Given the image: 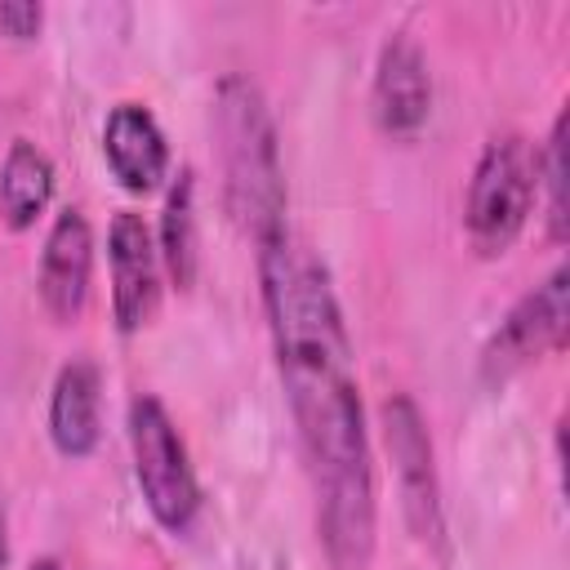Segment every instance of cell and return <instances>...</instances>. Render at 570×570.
Instances as JSON below:
<instances>
[{
  "label": "cell",
  "mask_w": 570,
  "mask_h": 570,
  "mask_svg": "<svg viewBox=\"0 0 570 570\" xmlns=\"http://www.w3.org/2000/svg\"><path fill=\"white\" fill-rule=\"evenodd\" d=\"M45 22V9L36 0H0V36L9 40H36Z\"/></svg>",
  "instance_id": "15"
},
{
  "label": "cell",
  "mask_w": 570,
  "mask_h": 570,
  "mask_svg": "<svg viewBox=\"0 0 570 570\" xmlns=\"http://www.w3.org/2000/svg\"><path fill=\"white\" fill-rule=\"evenodd\" d=\"M129 450H134V476L142 503L156 517V525L169 534H187L200 512V485L174 419L147 392L129 401Z\"/></svg>",
  "instance_id": "4"
},
{
  "label": "cell",
  "mask_w": 570,
  "mask_h": 570,
  "mask_svg": "<svg viewBox=\"0 0 570 570\" xmlns=\"http://www.w3.org/2000/svg\"><path fill=\"white\" fill-rule=\"evenodd\" d=\"M570 334V272L557 267L543 285L517 298V307L499 321L490 343L481 347V379L485 383H508L517 370L530 361L561 352Z\"/></svg>",
  "instance_id": "6"
},
{
  "label": "cell",
  "mask_w": 570,
  "mask_h": 570,
  "mask_svg": "<svg viewBox=\"0 0 570 570\" xmlns=\"http://www.w3.org/2000/svg\"><path fill=\"white\" fill-rule=\"evenodd\" d=\"M370 111H374V125L387 138H414L428 125V111H432V76H428L423 49L405 31H396L379 49Z\"/></svg>",
  "instance_id": "8"
},
{
  "label": "cell",
  "mask_w": 570,
  "mask_h": 570,
  "mask_svg": "<svg viewBox=\"0 0 570 570\" xmlns=\"http://www.w3.org/2000/svg\"><path fill=\"white\" fill-rule=\"evenodd\" d=\"M539 183L548 187V236H552V245H561L566 223H570V214H566V111L552 120V134L539 151Z\"/></svg>",
  "instance_id": "14"
},
{
  "label": "cell",
  "mask_w": 570,
  "mask_h": 570,
  "mask_svg": "<svg viewBox=\"0 0 570 570\" xmlns=\"http://www.w3.org/2000/svg\"><path fill=\"white\" fill-rule=\"evenodd\" d=\"M102 156H107L111 174L120 178V187H129V191H151L169 169L165 134L142 102L111 107V116L102 125Z\"/></svg>",
  "instance_id": "11"
},
{
  "label": "cell",
  "mask_w": 570,
  "mask_h": 570,
  "mask_svg": "<svg viewBox=\"0 0 570 570\" xmlns=\"http://www.w3.org/2000/svg\"><path fill=\"white\" fill-rule=\"evenodd\" d=\"M263 307L281 383L298 423L316 490V525L334 570H370L374 557V463L352 370V343L330 267L298 236L258 249Z\"/></svg>",
  "instance_id": "1"
},
{
  "label": "cell",
  "mask_w": 570,
  "mask_h": 570,
  "mask_svg": "<svg viewBox=\"0 0 570 570\" xmlns=\"http://www.w3.org/2000/svg\"><path fill=\"white\" fill-rule=\"evenodd\" d=\"M379 419H383V441H387V454H392L405 525L428 552L445 557V508H441V481H436L428 423H423L414 396H405V392H392L379 405Z\"/></svg>",
  "instance_id": "5"
},
{
  "label": "cell",
  "mask_w": 570,
  "mask_h": 570,
  "mask_svg": "<svg viewBox=\"0 0 570 570\" xmlns=\"http://www.w3.org/2000/svg\"><path fill=\"white\" fill-rule=\"evenodd\" d=\"M214 138L223 156V187L227 209L245 227V236L263 249L285 236V178L272 111L254 80L223 76L214 89Z\"/></svg>",
  "instance_id": "2"
},
{
  "label": "cell",
  "mask_w": 570,
  "mask_h": 570,
  "mask_svg": "<svg viewBox=\"0 0 570 570\" xmlns=\"http://www.w3.org/2000/svg\"><path fill=\"white\" fill-rule=\"evenodd\" d=\"M89 272H94V232L80 209H62L45 236L40 254V303L58 325L80 321L89 303Z\"/></svg>",
  "instance_id": "9"
},
{
  "label": "cell",
  "mask_w": 570,
  "mask_h": 570,
  "mask_svg": "<svg viewBox=\"0 0 570 570\" xmlns=\"http://www.w3.org/2000/svg\"><path fill=\"white\" fill-rule=\"evenodd\" d=\"M160 263L178 289H191L196 281V178L183 169L165 196L160 209Z\"/></svg>",
  "instance_id": "13"
},
{
  "label": "cell",
  "mask_w": 570,
  "mask_h": 570,
  "mask_svg": "<svg viewBox=\"0 0 570 570\" xmlns=\"http://www.w3.org/2000/svg\"><path fill=\"white\" fill-rule=\"evenodd\" d=\"M49 436H53V450L67 459L94 454L102 436V379L94 361L71 356L58 370L49 392Z\"/></svg>",
  "instance_id": "10"
},
{
  "label": "cell",
  "mask_w": 570,
  "mask_h": 570,
  "mask_svg": "<svg viewBox=\"0 0 570 570\" xmlns=\"http://www.w3.org/2000/svg\"><path fill=\"white\" fill-rule=\"evenodd\" d=\"M111 258V316L120 334L142 330L160 307V254L142 223V214L120 209L107 232Z\"/></svg>",
  "instance_id": "7"
},
{
  "label": "cell",
  "mask_w": 570,
  "mask_h": 570,
  "mask_svg": "<svg viewBox=\"0 0 570 570\" xmlns=\"http://www.w3.org/2000/svg\"><path fill=\"white\" fill-rule=\"evenodd\" d=\"M53 196V165L31 138H13L0 165V218L9 232H27Z\"/></svg>",
  "instance_id": "12"
},
{
  "label": "cell",
  "mask_w": 570,
  "mask_h": 570,
  "mask_svg": "<svg viewBox=\"0 0 570 570\" xmlns=\"http://www.w3.org/2000/svg\"><path fill=\"white\" fill-rule=\"evenodd\" d=\"M539 191V151L521 134H499L481 147L468 187V240L481 258H499L521 236Z\"/></svg>",
  "instance_id": "3"
},
{
  "label": "cell",
  "mask_w": 570,
  "mask_h": 570,
  "mask_svg": "<svg viewBox=\"0 0 570 570\" xmlns=\"http://www.w3.org/2000/svg\"><path fill=\"white\" fill-rule=\"evenodd\" d=\"M0 570H9V521H4V503H0Z\"/></svg>",
  "instance_id": "16"
},
{
  "label": "cell",
  "mask_w": 570,
  "mask_h": 570,
  "mask_svg": "<svg viewBox=\"0 0 570 570\" xmlns=\"http://www.w3.org/2000/svg\"><path fill=\"white\" fill-rule=\"evenodd\" d=\"M27 570H62V566H58V561H53V557H36V561H31V566H27Z\"/></svg>",
  "instance_id": "17"
}]
</instances>
